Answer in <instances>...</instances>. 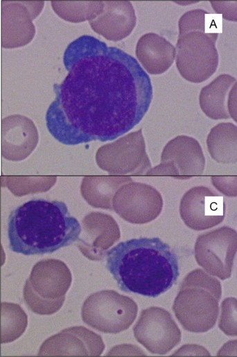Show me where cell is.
<instances>
[{"label":"cell","mask_w":237,"mask_h":357,"mask_svg":"<svg viewBox=\"0 0 237 357\" xmlns=\"http://www.w3.org/2000/svg\"><path fill=\"white\" fill-rule=\"evenodd\" d=\"M219 329L227 335L237 337V299L225 298L221 303Z\"/></svg>","instance_id":"19"},{"label":"cell","mask_w":237,"mask_h":357,"mask_svg":"<svg viewBox=\"0 0 237 357\" xmlns=\"http://www.w3.org/2000/svg\"><path fill=\"white\" fill-rule=\"evenodd\" d=\"M68 74L53 85L46 125L62 144L113 140L128 133L149 109L153 90L138 61L123 50L83 35L66 48Z\"/></svg>","instance_id":"1"},{"label":"cell","mask_w":237,"mask_h":357,"mask_svg":"<svg viewBox=\"0 0 237 357\" xmlns=\"http://www.w3.org/2000/svg\"><path fill=\"white\" fill-rule=\"evenodd\" d=\"M236 78L227 74H220L201 89L200 103L202 109L211 118L227 119L226 101Z\"/></svg>","instance_id":"15"},{"label":"cell","mask_w":237,"mask_h":357,"mask_svg":"<svg viewBox=\"0 0 237 357\" xmlns=\"http://www.w3.org/2000/svg\"><path fill=\"white\" fill-rule=\"evenodd\" d=\"M218 356H237V340L225 343L218 351Z\"/></svg>","instance_id":"24"},{"label":"cell","mask_w":237,"mask_h":357,"mask_svg":"<svg viewBox=\"0 0 237 357\" xmlns=\"http://www.w3.org/2000/svg\"><path fill=\"white\" fill-rule=\"evenodd\" d=\"M55 13L62 19L78 23L95 19L103 8V1H51Z\"/></svg>","instance_id":"17"},{"label":"cell","mask_w":237,"mask_h":357,"mask_svg":"<svg viewBox=\"0 0 237 357\" xmlns=\"http://www.w3.org/2000/svg\"><path fill=\"white\" fill-rule=\"evenodd\" d=\"M207 14L202 9H193L183 14L178 22L179 35L195 31L205 32Z\"/></svg>","instance_id":"20"},{"label":"cell","mask_w":237,"mask_h":357,"mask_svg":"<svg viewBox=\"0 0 237 357\" xmlns=\"http://www.w3.org/2000/svg\"><path fill=\"white\" fill-rule=\"evenodd\" d=\"M211 152L219 158L237 155V126L231 123H221L213 128L208 138Z\"/></svg>","instance_id":"18"},{"label":"cell","mask_w":237,"mask_h":357,"mask_svg":"<svg viewBox=\"0 0 237 357\" xmlns=\"http://www.w3.org/2000/svg\"><path fill=\"white\" fill-rule=\"evenodd\" d=\"M237 251V232L224 226L202 235L195 245V259L206 272L221 280L231 277Z\"/></svg>","instance_id":"8"},{"label":"cell","mask_w":237,"mask_h":357,"mask_svg":"<svg viewBox=\"0 0 237 357\" xmlns=\"http://www.w3.org/2000/svg\"><path fill=\"white\" fill-rule=\"evenodd\" d=\"M137 342L150 352L159 355L168 353L181 341V331L170 313L152 306L141 311L133 327Z\"/></svg>","instance_id":"9"},{"label":"cell","mask_w":237,"mask_h":357,"mask_svg":"<svg viewBox=\"0 0 237 357\" xmlns=\"http://www.w3.org/2000/svg\"><path fill=\"white\" fill-rule=\"evenodd\" d=\"M138 306L131 298L114 290L94 292L85 301L81 310L83 322L105 333L116 334L128 329L136 319Z\"/></svg>","instance_id":"6"},{"label":"cell","mask_w":237,"mask_h":357,"mask_svg":"<svg viewBox=\"0 0 237 357\" xmlns=\"http://www.w3.org/2000/svg\"><path fill=\"white\" fill-rule=\"evenodd\" d=\"M72 281L71 273L61 260H42L33 267L24 287L28 308L39 315H51L62 307Z\"/></svg>","instance_id":"5"},{"label":"cell","mask_w":237,"mask_h":357,"mask_svg":"<svg viewBox=\"0 0 237 357\" xmlns=\"http://www.w3.org/2000/svg\"><path fill=\"white\" fill-rule=\"evenodd\" d=\"M218 34L199 31L180 35L176 43V67L186 81L199 83L216 71L219 63L216 42Z\"/></svg>","instance_id":"7"},{"label":"cell","mask_w":237,"mask_h":357,"mask_svg":"<svg viewBox=\"0 0 237 357\" xmlns=\"http://www.w3.org/2000/svg\"><path fill=\"white\" fill-rule=\"evenodd\" d=\"M106 267L121 290L150 297L168 290L179 275L176 254L159 238L119 242L107 251Z\"/></svg>","instance_id":"2"},{"label":"cell","mask_w":237,"mask_h":357,"mask_svg":"<svg viewBox=\"0 0 237 357\" xmlns=\"http://www.w3.org/2000/svg\"><path fill=\"white\" fill-rule=\"evenodd\" d=\"M104 349L105 344L99 335L84 326H73L46 340L38 355L100 356Z\"/></svg>","instance_id":"12"},{"label":"cell","mask_w":237,"mask_h":357,"mask_svg":"<svg viewBox=\"0 0 237 357\" xmlns=\"http://www.w3.org/2000/svg\"><path fill=\"white\" fill-rule=\"evenodd\" d=\"M227 106L231 116L237 122V81L232 85L229 92Z\"/></svg>","instance_id":"23"},{"label":"cell","mask_w":237,"mask_h":357,"mask_svg":"<svg viewBox=\"0 0 237 357\" xmlns=\"http://www.w3.org/2000/svg\"><path fill=\"white\" fill-rule=\"evenodd\" d=\"M173 355H203L209 356L208 351L202 346L197 344H185L180 347Z\"/></svg>","instance_id":"22"},{"label":"cell","mask_w":237,"mask_h":357,"mask_svg":"<svg viewBox=\"0 0 237 357\" xmlns=\"http://www.w3.org/2000/svg\"><path fill=\"white\" fill-rule=\"evenodd\" d=\"M135 53L148 73L161 74L173 64L176 48L165 38L155 33H148L139 39Z\"/></svg>","instance_id":"14"},{"label":"cell","mask_w":237,"mask_h":357,"mask_svg":"<svg viewBox=\"0 0 237 357\" xmlns=\"http://www.w3.org/2000/svg\"><path fill=\"white\" fill-rule=\"evenodd\" d=\"M222 295L220 281L201 269L183 279L173 310L182 327L193 333H204L216 324Z\"/></svg>","instance_id":"4"},{"label":"cell","mask_w":237,"mask_h":357,"mask_svg":"<svg viewBox=\"0 0 237 357\" xmlns=\"http://www.w3.org/2000/svg\"><path fill=\"white\" fill-rule=\"evenodd\" d=\"M137 23L134 8L130 1H103L100 13L89 24L94 31L111 41L128 37Z\"/></svg>","instance_id":"13"},{"label":"cell","mask_w":237,"mask_h":357,"mask_svg":"<svg viewBox=\"0 0 237 357\" xmlns=\"http://www.w3.org/2000/svg\"><path fill=\"white\" fill-rule=\"evenodd\" d=\"M44 4L43 1H1L2 47H20L33 39V20L40 15Z\"/></svg>","instance_id":"10"},{"label":"cell","mask_w":237,"mask_h":357,"mask_svg":"<svg viewBox=\"0 0 237 357\" xmlns=\"http://www.w3.org/2000/svg\"><path fill=\"white\" fill-rule=\"evenodd\" d=\"M191 189L183 197L179 213L185 224L201 231L220 224L225 216V204L221 195L200 187Z\"/></svg>","instance_id":"11"},{"label":"cell","mask_w":237,"mask_h":357,"mask_svg":"<svg viewBox=\"0 0 237 357\" xmlns=\"http://www.w3.org/2000/svg\"><path fill=\"white\" fill-rule=\"evenodd\" d=\"M7 233L13 252L42 255L79 241L81 226L64 202L33 199L10 212Z\"/></svg>","instance_id":"3"},{"label":"cell","mask_w":237,"mask_h":357,"mask_svg":"<svg viewBox=\"0 0 237 357\" xmlns=\"http://www.w3.org/2000/svg\"><path fill=\"white\" fill-rule=\"evenodd\" d=\"M28 324L27 315L19 305L1 304V343H8L20 337Z\"/></svg>","instance_id":"16"},{"label":"cell","mask_w":237,"mask_h":357,"mask_svg":"<svg viewBox=\"0 0 237 357\" xmlns=\"http://www.w3.org/2000/svg\"><path fill=\"white\" fill-rule=\"evenodd\" d=\"M210 4L224 19L237 22V1H210Z\"/></svg>","instance_id":"21"}]
</instances>
